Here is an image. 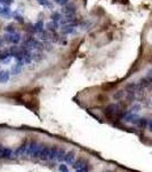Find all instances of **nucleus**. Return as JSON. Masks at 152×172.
<instances>
[{
	"label": "nucleus",
	"mask_w": 152,
	"mask_h": 172,
	"mask_svg": "<svg viewBox=\"0 0 152 172\" xmlns=\"http://www.w3.org/2000/svg\"><path fill=\"white\" fill-rule=\"evenodd\" d=\"M105 116L108 117V118H113V117H116L118 115V112H119V107H118V104L116 103H112V104H109L106 108H105Z\"/></svg>",
	"instance_id": "f257e3e1"
},
{
	"label": "nucleus",
	"mask_w": 152,
	"mask_h": 172,
	"mask_svg": "<svg viewBox=\"0 0 152 172\" xmlns=\"http://www.w3.org/2000/svg\"><path fill=\"white\" fill-rule=\"evenodd\" d=\"M122 121L126 123H133V124H137L139 121V117L134 114V112H127L122 116Z\"/></svg>",
	"instance_id": "f03ea898"
},
{
	"label": "nucleus",
	"mask_w": 152,
	"mask_h": 172,
	"mask_svg": "<svg viewBox=\"0 0 152 172\" xmlns=\"http://www.w3.org/2000/svg\"><path fill=\"white\" fill-rule=\"evenodd\" d=\"M5 40L8 41V42H12V44H17L21 40V36L18 34H5Z\"/></svg>",
	"instance_id": "7ed1b4c3"
},
{
	"label": "nucleus",
	"mask_w": 152,
	"mask_h": 172,
	"mask_svg": "<svg viewBox=\"0 0 152 172\" xmlns=\"http://www.w3.org/2000/svg\"><path fill=\"white\" fill-rule=\"evenodd\" d=\"M62 13L64 15H68V16H72V14L76 13V7L72 6V5H65L62 9Z\"/></svg>",
	"instance_id": "20e7f679"
},
{
	"label": "nucleus",
	"mask_w": 152,
	"mask_h": 172,
	"mask_svg": "<svg viewBox=\"0 0 152 172\" xmlns=\"http://www.w3.org/2000/svg\"><path fill=\"white\" fill-rule=\"evenodd\" d=\"M37 144H37L35 141H30V142H28V146H27V151H25V155H27V156H32V153L35 151Z\"/></svg>",
	"instance_id": "39448f33"
},
{
	"label": "nucleus",
	"mask_w": 152,
	"mask_h": 172,
	"mask_svg": "<svg viewBox=\"0 0 152 172\" xmlns=\"http://www.w3.org/2000/svg\"><path fill=\"white\" fill-rule=\"evenodd\" d=\"M64 161H65L66 163H69V164H73V163L76 162V154H75L73 151L66 153V155H65V157H64Z\"/></svg>",
	"instance_id": "423d86ee"
},
{
	"label": "nucleus",
	"mask_w": 152,
	"mask_h": 172,
	"mask_svg": "<svg viewBox=\"0 0 152 172\" xmlns=\"http://www.w3.org/2000/svg\"><path fill=\"white\" fill-rule=\"evenodd\" d=\"M49 155H50V147H44L40 155V159L41 161H49Z\"/></svg>",
	"instance_id": "0eeeda50"
},
{
	"label": "nucleus",
	"mask_w": 152,
	"mask_h": 172,
	"mask_svg": "<svg viewBox=\"0 0 152 172\" xmlns=\"http://www.w3.org/2000/svg\"><path fill=\"white\" fill-rule=\"evenodd\" d=\"M42 149H44V146H42V144H37V147H35V151L32 153V156H31V157L40 158V155H41Z\"/></svg>",
	"instance_id": "6e6552de"
},
{
	"label": "nucleus",
	"mask_w": 152,
	"mask_h": 172,
	"mask_svg": "<svg viewBox=\"0 0 152 172\" xmlns=\"http://www.w3.org/2000/svg\"><path fill=\"white\" fill-rule=\"evenodd\" d=\"M9 71L7 70H4V71H0V83H6L8 82V79H9Z\"/></svg>",
	"instance_id": "1a4fd4ad"
},
{
	"label": "nucleus",
	"mask_w": 152,
	"mask_h": 172,
	"mask_svg": "<svg viewBox=\"0 0 152 172\" xmlns=\"http://www.w3.org/2000/svg\"><path fill=\"white\" fill-rule=\"evenodd\" d=\"M86 165H87V163H86V161H83V159H79V161H77V162H75V163H73V168H75L76 170H78V169H83V168H87Z\"/></svg>",
	"instance_id": "9d476101"
},
{
	"label": "nucleus",
	"mask_w": 152,
	"mask_h": 172,
	"mask_svg": "<svg viewBox=\"0 0 152 172\" xmlns=\"http://www.w3.org/2000/svg\"><path fill=\"white\" fill-rule=\"evenodd\" d=\"M27 146H28V142H24L23 144H21V146L18 147V149H16V155H18V156H21V155H25Z\"/></svg>",
	"instance_id": "9b49d317"
},
{
	"label": "nucleus",
	"mask_w": 152,
	"mask_h": 172,
	"mask_svg": "<svg viewBox=\"0 0 152 172\" xmlns=\"http://www.w3.org/2000/svg\"><path fill=\"white\" fill-rule=\"evenodd\" d=\"M65 155H66V151H65V149H64V148H58V150H57V157H56V159H57V161H60V162H62L63 159H64V157H65Z\"/></svg>",
	"instance_id": "f8f14e48"
},
{
	"label": "nucleus",
	"mask_w": 152,
	"mask_h": 172,
	"mask_svg": "<svg viewBox=\"0 0 152 172\" xmlns=\"http://www.w3.org/2000/svg\"><path fill=\"white\" fill-rule=\"evenodd\" d=\"M57 150H58V147H50V155H49V161H53V159H56L57 157Z\"/></svg>",
	"instance_id": "ddd939ff"
},
{
	"label": "nucleus",
	"mask_w": 152,
	"mask_h": 172,
	"mask_svg": "<svg viewBox=\"0 0 152 172\" xmlns=\"http://www.w3.org/2000/svg\"><path fill=\"white\" fill-rule=\"evenodd\" d=\"M12 156H13V150L10 148H4L1 158H10Z\"/></svg>",
	"instance_id": "4468645a"
},
{
	"label": "nucleus",
	"mask_w": 152,
	"mask_h": 172,
	"mask_svg": "<svg viewBox=\"0 0 152 172\" xmlns=\"http://www.w3.org/2000/svg\"><path fill=\"white\" fill-rule=\"evenodd\" d=\"M42 30H44V23H42V21H38L35 24V32H42Z\"/></svg>",
	"instance_id": "2eb2a0df"
},
{
	"label": "nucleus",
	"mask_w": 152,
	"mask_h": 172,
	"mask_svg": "<svg viewBox=\"0 0 152 172\" xmlns=\"http://www.w3.org/2000/svg\"><path fill=\"white\" fill-rule=\"evenodd\" d=\"M46 27H47V29H48L49 31H55L56 29H57V23H56V22H54V21H53V22H48V23H47V24H46Z\"/></svg>",
	"instance_id": "dca6fc26"
},
{
	"label": "nucleus",
	"mask_w": 152,
	"mask_h": 172,
	"mask_svg": "<svg viewBox=\"0 0 152 172\" xmlns=\"http://www.w3.org/2000/svg\"><path fill=\"white\" fill-rule=\"evenodd\" d=\"M0 15H2V16H5V17H8V16L10 15V9L7 8V7L1 8V10H0Z\"/></svg>",
	"instance_id": "f3484780"
},
{
	"label": "nucleus",
	"mask_w": 152,
	"mask_h": 172,
	"mask_svg": "<svg viewBox=\"0 0 152 172\" xmlns=\"http://www.w3.org/2000/svg\"><path fill=\"white\" fill-rule=\"evenodd\" d=\"M63 17H62V15L60 13H57V12H55V13H53L52 14V20L54 21V22H57V21H61L62 20Z\"/></svg>",
	"instance_id": "a211bd4d"
},
{
	"label": "nucleus",
	"mask_w": 152,
	"mask_h": 172,
	"mask_svg": "<svg viewBox=\"0 0 152 172\" xmlns=\"http://www.w3.org/2000/svg\"><path fill=\"white\" fill-rule=\"evenodd\" d=\"M137 125L141 127V129H145V127H146V125H148V122H146V119H145V118H139Z\"/></svg>",
	"instance_id": "6ab92c4d"
},
{
	"label": "nucleus",
	"mask_w": 152,
	"mask_h": 172,
	"mask_svg": "<svg viewBox=\"0 0 152 172\" xmlns=\"http://www.w3.org/2000/svg\"><path fill=\"white\" fill-rule=\"evenodd\" d=\"M37 1L44 7H52V5H50V2H49L48 0H37Z\"/></svg>",
	"instance_id": "aec40b11"
},
{
	"label": "nucleus",
	"mask_w": 152,
	"mask_h": 172,
	"mask_svg": "<svg viewBox=\"0 0 152 172\" xmlns=\"http://www.w3.org/2000/svg\"><path fill=\"white\" fill-rule=\"evenodd\" d=\"M57 5H60V6H65V5H68L69 4V0H54Z\"/></svg>",
	"instance_id": "412c9836"
},
{
	"label": "nucleus",
	"mask_w": 152,
	"mask_h": 172,
	"mask_svg": "<svg viewBox=\"0 0 152 172\" xmlns=\"http://www.w3.org/2000/svg\"><path fill=\"white\" fill-rule=\"evenodd\" d=\"M60 171L61 172H69V169L65 164H61L60 165Z\"/></svg>",
	"instance_id": "4be33fe9"
},
{
	"label": "nucleus",
	"mask_w": 152,
	"mask_h": 172,
	"mask_svg": "<svg viewBox=\"0 0 152 172\" xmlns=\"http://www.w3.org/2000/svg\"><path fill=\"white\" fill-rule=\"evenodd\" d=\"M10 61H12V55H7L6 57H4V59H2V62H4V63H6V64L9 63Z\"/></svg>",
	"instance_id": "5701e85b"
},
{
	"label": "nucleus",
	"mask_w": 152,
	"mask_h": 172,
	"mask_svg": "<svg viewBox=\"0 0 152 172\" xmlns=\"http://www.w3.org/2000/svg\"><path fill=\"white\" fill-rule=\"evenodd\" d=\"M6 32H8V34H14L15 32V30H14V28L12 27V25H9V27H6Z\"/></svg>",
	"instance_id": "b1692460"
},
{
	"label": "nucleus",
	"mask_w": 152,
	"mask_h": 172,
	"mask_svg": "<svg viewBox=\"0 0 152 172\" xmlns=\"http://www.w3.org/2000/svg\"><path fill=\"white\" fill-rule=\"evenodd\" d=\"M122 95H124V92H122V91H119V93H116V94H114V99H121Z\"/></svg>",
	"instance_id": "393cba45"
},
{
	"label": "nucleus",
	"mask_w": 152,
	"mask_h": 172,
	"mask_svg": "<svg viewBox=\"0 0 152 172\" xmlns=\"http://www.w3.org/2000/svg\"><path fill=\"white\" fill-rule=\"evenodd\" d=\"M77 172H88V170H87V168H83V169H78Z\"/></svg>",
	"instance_id": "a878e982"
},
{
	"label": "nucleus",
	"mask_w": 152,
	"mask_h": 172,
	"mask_svg": "<svg viewBox=\"0 0 152 172\" xmlns=\"http://www.w3.org/2000/svg\"><path fill=\"white\" fill-rule=\"evenodd\" d=\"M148 126H149V130L152 132V119L150 121V122H149V123H148Z\"/></svg>",
	"instance_id": "bb28decb"
},
{
	"label": "nucleus",
	"mask_w": 152,
	"mask_h": 172,
	"mask_svg": "<svg viewBox=\"0 0 152 172\" xmlns=\"http://www.w3.org/2000/svg\"><path fill=\"white\" fill-rule=\"evenodd\" d=\"M2 151H4V147H2L1 144H0V157L2 156Z\"/></svg>",
	"instance_id": "cd10ccee"
},
{
	"label": "nucleus",
	"mask_w": 152,
	"mask_h": 172,
	"mask_svg": "<svg viewBox=\"0 0 152 172\" xmlns=\"http://www.w3.org/2000/svg\"><path fill=\"white\" fill-rule=\"evenodd\" d=\"M149 78H150V79L152 80V71L150 72V74H149Z\"/></svg>",
	"instance_id": "c85d7f7f"
},
{
	"label": "nucleus",
	"mask_w": 152,
	"mask_h": 172,
	"mask_svg": "<svg viewBox=\"0 0 152 172\" xmlns=\"http://www.w3.org/2000/svg\"><path fill=\"white\" fill-rule=\"evenodd\" d=\"M0 10H1V7H0Z\"/></svg>",
	"instance_id": "c756f323"
}]
</instances>
